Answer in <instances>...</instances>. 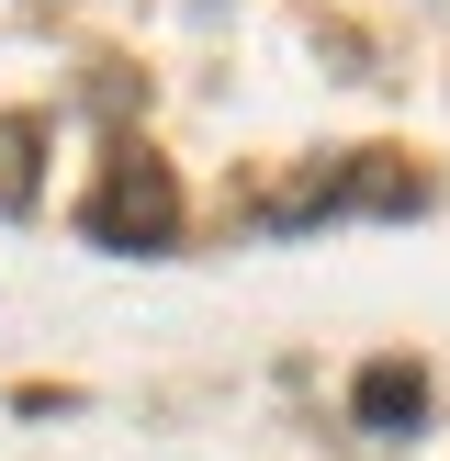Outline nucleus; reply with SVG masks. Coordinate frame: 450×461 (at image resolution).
<instances>
[{
  "mask_svg": "<svg viewBox=\"0 0 450 461\" xmlns=\"http://www.w3.org/2000/svg\"><path fill=\"white\" fill-rule=\"evenodd\" d=\"M79 237L124 248V259H169L180 248V180H169V158L158 147H112L102 180H90V203H79Z\"/></svg>",
  "mask_w": 450,
  "mask_h": 461,
  "instance_id": "f257e3e1",
  "label": "nucleus"
},
{
  "mask_svg": "<svg viewBox=\"0 0 450 461\" xmlns=\"http://www.w3.org/2000/svg\"><path fill=\"white\" fill-rule=\"evenodd\" d=\"M349 417L372 428V439H405V428L428 417V372H417V360H372L360 394H349Z\"/></svg>",
  "mask_w": 450,
  "mask_h": 461,
  "instance_id": "f03ea898",
  "label": "nucleus"
},
{
  "mask_svg": "<svg viewBox=\"0 0 450 461\" xmlns=\"http://www.w3.org/2000/svg\"><path fill=\"white\" fill-rule=\"evenodd\" d=\"M45 192V113H0V214H34Z\"/></svg>",
  "mask_w": 450,
  "mask_h": 461,
  "instance_id": "7ed1b4c3",
  "label": "nucleus"
}]
</instances>
